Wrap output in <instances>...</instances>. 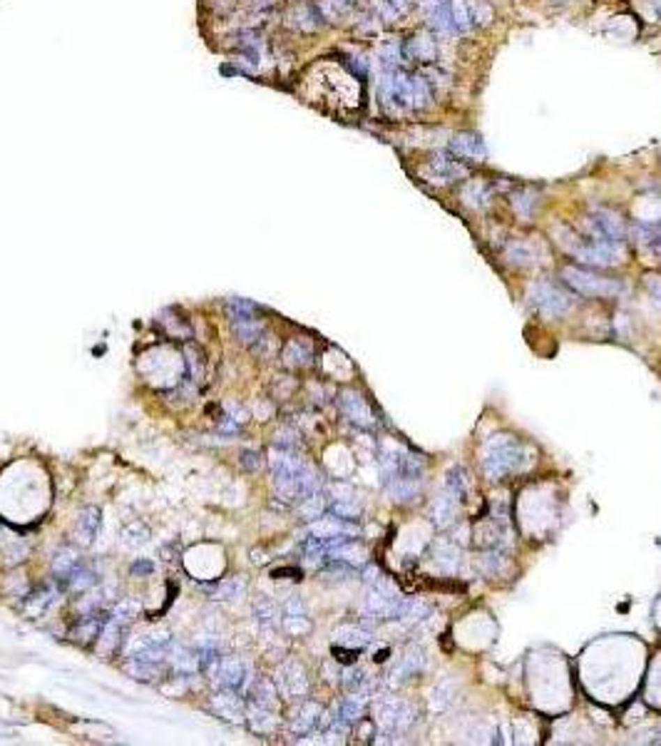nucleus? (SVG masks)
<instances>
[{
    "label": "nucleus",
    "instance_id": "obj_1",
    "mask_svg": "<svg viewBox=\"0 0 661 746\" xmlns=\"http://www.w3.org/2000/svg\"><path fill=\"white\" fill-rule=\"evenodd\" d=\"M381 475L388 495L398 502H411L420 493L423 458L400 443L381 445Z\"/></svg>",
    "mask_w": 661,
    "mask_h": 746
},
{
    "label": "nucleus",
    "instance_id": "obj_2",
    "mask_svg": "<svg viewBox=\"0 0 661 746\" xmlns=\"http://www.w3.org/2000/svg\"><path fill=\"white\" fill-rule=\"evenodd\" d=\"M480 463H483V473L487 475L490 480H500L510 473H517L522 470V461H524V445L519 443L517 438L512 435H492L487 438V443L483 445V453H480Z\"/></svg>",
    "mask_w": 661,
    "mask_h": 746
},
{
    "label": "nucleus",
    "instance_id": "obj_3",
    "mask_svg": "<svg viewBox=\"0 0 661 746\" xmlns=\"http://www.w3.org/2000/svg\"><path fill=\"white\" fill-rule=\"evenodd\" d=\"M562 281L572 291H577L579 297L609 299L624 294V284H619L614 279H607V276H599L592 269H584V267H565L562 269Z\"/></svg>",
    "mask_w": 661,
    "mask_h": 746
},
{
    "label": "nucleus",
    "instance_id": "obj_4",
    "mask_svg": "<svg viewBox=\"0 0 661 746\" xmlns=\"http://www.w3.org/2000/svg\"><path fill=\"white\" fill-rule=\"evenodd\" d=\"M575 257L587 267H614L624 259V249L621 241L614 239H577Z\"/></svg>",
    "mask_w": 661,
    "mask_h": 746
},
{
    "label": "nucleus",
    "instance_id": "obj_5",
    "mask_svg": "<svg viewBox=\"0 0 661 746\" xmlns=\"http://www.w3.org/2000/svg\"><path fill=\"white\" fill-rule=\"evenodd\" d=\"M530 301L540 308L545 316H562L572 308V297L559 284L540 279L530 286Z\"/></svg>",
    "mask_w": 661,
    "mask_h": 746
},
{
    "label": "nucleus",
    "instance_id": "obj_6",
    "mask_svg": "<svg viewBox=\"0 0 661 746\" xmlns=\"http://www.w3.org/2000/svg\"><path fill=\"white\" fill-rule=\"evenodd\" d=\"M416 722V712L413 706L403 699H383L378 704V724L381 729L386 731L388 736L390 734H403L408 731V726Z\"/></svg>",
    "mask_w": 661,
    "mask_h": 746
},
{
    "label": "nucleus",
    "instance_id": "obj_7",
    "mask_svg": "<svg viewBox=\"0 0 661 746\" xmlns=\"http://www.w3.org/2000/svg\"><path fill=\"white\" fill-rule=\"evenodd\" d=\"M400 599L403 597H398L393 590H388L381 580L378 585H371V592H368V597H365L363 612H365V617H371V620H395Z\"/></svg>",
    "mask_w": 661,
    "mask_h": 746
},
{
    "label": "nucleus",
    "instance_id": "obj_8",
    "mask_svg": "<svg viewBox=\"0 0 661 746\" xmlns=\"http://www.w3.org/2000/svg\"><path fill=\"white\" fill-rule=\"evenodd\" d=\"M338 408H341V413L348 418V421L356 423V426H360V428H373V423H376V416H373L371 405L365 403L363 396L356 394V391H343V394L338 396Z\"/></svg>",
    "mask_w": 661,
    "mask_h": 746
},
{
    "label": "nucleus",
    "instance_id": "obj_9",
    "mask_svg": "<svg viewBox=\"0 0 661 746\" xmlns=\"http://www.w3.org/2000/svg\"><path fill=\"white\" fill-rule=\"evenodd\" d=\"M589 234L592 239H614L621 241L624 237V224H621V217L616 211L611 209H594V214L589 217Z\"/></svg>",
    "mask_w": 661,
    "mask_h": 746
},
{
    "label": "nucleus",
    "instance_id": "obj_10",
    "mask_svg": "<svg viewBox=\"0 0 661 746\" xmlns=\"http://www.w3.org/2000/svg\"><path fill=\"white\" fill-rule=\"evenodd\" d=\"M214 682L222 687V689H234L239 692L241 687L246 684V679H249V669H246V664L241 659H236V657H229V659L219 662L217 666H214Z\"/></svg>",
    "mask_w": 661,
    "mask_h": 746
},
{
    "label": "nucleus",
    "instance_id": "obj_11",
    "mask_svg": "<svg viewBox=\"0 0 661 746\" xmlns=\"http://www.w3.org/2000/svg\"><path fill=\"white\" fill-rule=\"evenodd\" d=\"M427 167H430L435 179L443 184L453 182V179H462V177L470 174V170L462 165V160H457V157H453L448 152H435L430 157V162H427Z\"/></svg>",
    "mask_w": 661,
    "mask_h": 746
},
{
    "label": "nucleus",
    "instance_id": "obj_12",
    "mask_svg": "<svg viewBox=\"0 0 661 746\" xmlns=\"http://www.w3.org/2000/svg\"><path fill=\"white\" fill-rule=\"evenodd\" d=\"M450 152L455 154L457 160H485L487 157V149H485V142L480 140L478 135L473 132H457L455 137L450 140Z\"/></svg>",
    "mask_w": 661,
    "mask_h": 746
},
{
    "label": "nucleus",
    "instance_id": "obj_13",
    "mask_svg": "<svg viewBox=\"0 0 661 746\" xmlns=\"http://www.w3.org/2000/svg\"><path fill=\"white\" fill-rule=\"evenodd\" d=\"M425 666V652L420 647H411L403 657L398 659V664L390 669V684H400L405 679H411L413 674H418Z\"/></svg>",
    "mask_w": 661,
    "mask_h": 746
},
{
    "label": "nucleus",
    "instance_id": "obj_14",
    "mask_svg": "<svg viewBox=\"0 0 661 746\" xmlns=\"http://www.w3.org/2000/svg\"><path fill=\"white\" fill-rule=\"evenodd\" d=\"M403 55L411 57V60H418V63L433 65L438 60V45L427 33H418L416 38H411L403 45Z\"/></svg>",
    "mask_w": 661,
    "mask_h": 746
},
{
    "label": "nucleus",
    "instance_id": "obj_15",
    "mask_svg": "<svg viewBox=\"0 0 661 746\" xmlns=\"http://www.w3.org/2000/svg\"><path fill=\"white\" fill-rule=\"evenodd\" d=\"M279 682H281V689L289 696H303L308 692V679L303 674L301 664H296V662H289V664L281 666Z\"/></svg>",
    "mask_w": 661,
    "mask_h": 746
},
{
    "label": "nucleus",
    "instance_id": "obj_16",
    "mask_svg": "<svg viewBox=\"0 0 661 746\" xmlns=\"http://www.w3.org/2000/svg\"><path fill=\"white\" fill-rule=\"evenodd\" d=\"M433 562L445 575H453L460 567V547L450 540H438L433 545Z\"/></svg>",
    "mask_w": 661,
    "mask_h": 746
},
{
    "label": "nucleus",
    "instance_id": "obj_17",
    "mask_svg": "<svg viewBox=\"0 0 661 746\" xmlns=\"http://www.w3.org/2000/svg\"><path fill=\"white\" fill-rule=\"evenodd\" d=\"M214 709H217L219 717L227 719V722H241V719L246 717L244 704H241V699L236 696L234 689H224L222 694L214 696Z\"/></svg>",
    "mask_w": 661,
    "mask_h": 746
},
{
    "label": "nucleus",
    "instance_id": "obj_18",
    "mask_svg": "<svg viewBox=\"0 0 661 746\" xmlns=\"http://www.w3.org/2000/svg\"><path fill=\"white\" fill-rule=\"evenodd\" d=\"M246 717H249L251 729L257 731V734H268V731L276 726V712H274V706H268V704L251 701Z\"/></svg>",
    "mask_w": 661,
    "mask_h": 746
},
{
    "label": "nucleus",
    "instance_id": "obj_19",
    "mask_svg": "<svg viewBox=\"0 0 661 746\" xmlns=\"http://www.w3.org/2000/svg\"><path fill=\"white\" fill-rule=\"evenodd\" d=\"M333 639H336V644L348 647V650H363V647H368V644H371V632H368V629H363V627L343 625V627H338L336 632H333Z\"/></svg>",
    "mask_w": 661,
    "mask_h": 746
},
{
    "label": "nucleus",
    "instance_id": "obj_20",
    "mask_svg": "<svg viewBox=\"0 0 661 746\" xmlns=\"http://www.w3.org/2000/svg\"><path fill=\"white\" fill-rule=\"evenodd\" d=\"M457 505H460V500L443 488V493H440L438 500H435V505H433V513H430L433 515V523L440 525V528L453 525L455 523V515H457Z\"/></svg>",
    "mask_w": 661,
    "mask_h": 746
},
{
    "label": "nucleus",
    "instance_id": "obj_21",
    "mask_svg": "<svg viewBox=\"0 0 661 746\" xmlns=\"http://www.w3.org/2000/svg\"><path fill=\"white\" fill-rule=\"evenodd\" d=\"M100 532V510L97 507H85L77 518V528H75V535L80 537L82 545H92V540Z\"/></svg>",
    "mask_w": 661,
    "mask_h": 746
},
{
    "label": "nucleus",
    "instance_id": "obj_22",
    "mask_svg": "<svg viewBox=\"0 0 661 746\" xmlns=\"http://www.w3.org/2000/svg\"><path fill=\"white\" fill-rule=\"evenodd\" d=\"M425 17L427 23H430V28L435 30V35H440V38L455 33V25H453V15H450V0H440Z\"/></svg>",
    "mask_w": 661,
    "mask_h": 746
},
{
    "label": "nucleus",
    "instance_id": "obj_23",
    "mask_svg": "<svg viewBox=\"0 0 661 746\" xmlns=\"http://www.w3.org/2000/svg\"><path fill=\"white\" fill-rule=\"evenodd\" d=\"M430 612H433V607L427 602H420V599H400L395 620L403 622V625H416V622L425 620Z\"/></svg>",
    "mask_w": 661,
    "mask_h": 746
},
{
    "label": "nucleus",
    "instance_id": "obj_24",
    "mask_svg": "<svg viewBox=\"0 0 661 746\" xmlns=\"http://www.w3.org/2000/svg\"><path fill=\"white\" fill-rule=\"evenodd\" d=\"M363 706H365V694L363 692H356V694L346 696V699L341 701L336 719L346 724V726H354V724L360 722V717H363Z\"/></svg>",
    "mask_w": 661,
    "mask_h": 746
},
{
    "label": "nucleus",
    "instance_id": "obj_25",
    "mask_svg": "<svg viewBox=\"0 0 661 746\" xmlns=\"http://www.w3.org/2000/svg\"><path fill=\"white\" fill-rule=\"evenodd\" d=\"M105 622H107V617H102V615L82 617V620L77 622V627L73 629V639L80 644H87V642H92V639H100V632H102Z\"/></svg>",
    "mask_w": 661,
    "mask_h": 746
},
{
    "label": "nucleus",
    "instance_id": "obj_26",
    "mask_svg": "<svg viewBox=\"0 0 661 746\" xmlns=\"http://www.w3.org/2000/svg\"><path fill=\"white\" fill-rule=\"evenodd\" d=\"M321 719V706L314 704V701H303V706L298 709V717L294 719V724H291V729H294V734H308V731L314 729L316 724H319Z\"/></svg>",
    "mask_w": 661,
    "mask_h": 746
},
{
    "label": "nucleus",
    "instance_id": "obj_27",
    "mask_svg": "<svg viewBox=\"0 0 661 746\" xmlns=\"http://www.w3.org/2000/svg\"><path fill=\"white\" fill-rule=\"evenodd\" d=\"M172 662H174V672L177 674H194L199 669V655L197 652H189L184 647H177V650H169Z\"/></svg>",
    "mask_w": 661,
    "mask_h": 746
},
{
    "label": "nucleus",
    "instance_id": "obj_28",
    "mask_svg": "<svg viewBox=\"0 0 661 746\" xmlns=\"http://www.w3.org/2000/svg\"><path fill=\"white\" fill-rule=\"evenodd\" d=\"M60 580H63L73 592H85V590H90V587L95 585V575H92L90 570H85V567H80V565L73 567L68 575H60Z\"/></svg>",
    "mask_w": 661,
    "mask_h": 746
},
{
    "label": "nucleus",
    "instance_id": "obj_29",
    "mask_svg": "<svg viewBox=\"0 0 661 746\" xmlns=\"http://www.w3.org/2000/svg\"><path fill=\"white\" fill-rule=\"evenodd\" d=\"M450 15L455 33H468L473 28V10H470L468 0H450Z\"/></svg>",
    "mask_w": 661,
    "mask_h": 746
},
{
    "label": "nucleus",
    "instance_id": "obj_30",
    "mask_svg": "<svg viewBox=\"0 0 661 746\" xmlns=\"http://www.w3.org/2000/svg\"><path fill=\"white\" fill-rule=\"evenodd\" d=\"M445 490H448L450 495H455L460 502L465 500V495H468V473H465L460 465L450 468V473H448V478H445Z\"/></svg>",
    "mask_w": 661,
    "mask_h": 746
},
{
    "label": "nucleus",
    "instance_id": "obj_31",
    "mask_svg": "<svg viewBox=\"0 0 661 746\" xmlns=\"http://www.w3.org/2000/svg\"><path fill=\"white\" fill-rule=\"evenodd\" d=\"M244 590H246V582L241 577H229V580H222L211 590V599H234Z\"/></svg>",
    "mask_w": 661,
    "mask_h": 746
},
{
    "label": "nucleus",
    "instance_id": "obj_32",
    "mask_svg": "<svg viewBox=\"0 0 661 746\" xmlns=\"http://www.w3.org/2000/svg\"><path fill=\"white\" fill-rule=\"evenodd\" d=\"M284 361H286L289 366H296V368H301V366H308V364H311V348L303 346L301 341L286 343V348H284Z\"/></svg>",
    "mask_w": 661,
    "mask_h": 746
},
{
    "label": "nucleus",
    "instance_id": "obj_33",
    "mask_svg": "<svg viewBox=\"0 0 661 746\" xmlns=\"http://www.w3.org/2000/svg\"><path fill=\"white\" fill-rule=\"evenodd\" d=\"M430 100H433V90H430L427 80L423 75H413V107L416 110L427 107Z\"/></svg>",
    "mask_w": 661,
    "mask_h": 746
},
{
    "label": "nucleus",
    "instance_id": "obj_34",
    "mask_svg": "<svg viewBox=\"0 0 661 746\" xmlns=\"http://www.w3.org/2000/svg\"><path fill=\"white\" fill-rule=\"evenodd\" d=\"M80 565V555H77V550H73V547H65V550H60V553L55 555V562H52V570H55V575H68L73 567H77Z\"/></svg>",
    "mask_w": 661,
    "mask_h": 746
},
{
    "label": "nucleus",
    "instance_id": "obj_35",
    "mask_svg": "<svg viewBox=\"0 0 661 746\" xmlns=\"http://www.w3.org/2000/svg\"><path fill=\"white\" fill-rule=\"evenodd\" d=\"M298 510H301V515H303L306 520H319L321 515L326 513V500H324V495H321V493H314V495L303 498V500H301V507H298Z\"/></svg>",
    "mask_w": 661,
    "mask_h": 746
},
{
    "label": "nucleus",
    "instance_id": "obj_36",
    "mask_svg": "<svg viewBox=\"0 0 661 746\" xmlns=\"http://www.w3.org/2000/svg\"><path fill=\"white\" fill-rule=\"evenodd\" d=\"M127 672H130L135 679H142V682H147V679H152V677H157V674H160V664H154V662H142V659H130V664H127Z\"/></svg>",
    "mask_w": 661,
    "mask_h": 746
},
{
    "label": "nucleus",
    "instance_id": "obj_37",
    "mask_svg": "<svg viewBox=\"0 0 661 746\" xmlns=\"http://www.w3.org/2000/svg\"><path fill=\"white\" fill-rule=\"evenodd\" d=\"M328 510H330V515H336V518H341V520H351V523H356L360 515V507L356 505L351 498H346V500H336Z\"/></svg>",
    "mask_w": 661,
    "mask_h": 746
},
{
    "label": "nucleus",
    "instance_id": "obj_38",
    "mask_svg": "<svg viewBox=\"0 0 661 746\" xmlns=\"http://www.w3.org/2000/svg\"><path fill=\"white\" fill-rule=\"evenodd\" d=\"M512 204H515V211H517L519 217H522V219H527V217H530V214H532V209H535L537 200H535V194H532L530 189H522V192H517V194H515Z\"/></svg>",
    "mask_w": 661,
    "mask_h": 746
},
{
    "label": "nucleus",
    "instance_id": "obj_39",
    "mask_svg": "<svg viewBox=\"0 0 661 746\" xmlns=\"http://www.w3.org/2000/svg\"><path fill=\"white\" fill-rule=\"evenodd\" d=\"M254 615H257V620L261 627H271L276 622V607L268 602V599H259V602L254 604Z\"/></svg>",
    "mask_w": 661,
    "mask_h": 746
},
{
    "label": "nucleus",
    "instance_id": "obj_40",
    "mask_svg": "<svg viewBox=\"0 0 661 746\" xmlns=\"http://www.w3.org/2000/svg\"><path fill=\"white\" fill-rule=\"evenodd\" d=\"M284 629L289 634H306L311 632V622L306 620V615H286L284 617Z\"/></svg>",
    "mask_w": 661,
    "mask_h": 746
},
{
    "label": "nucleus",
    "instance_id": "obj_41",
    "mask_svg": "<svg viewBox=\"0 0 661 746\" xmlns=\"http://www.w3.org/2000/svg\"><path fill=\"white\" fill-rule=\"evenodd\" d=\"M450 699H453V684L445 679V682H440L433 692V709L435 712H443L445 706L450 704Z\"/></svg>",
    "mask_w": 661,
    "mask_h": 746
},
{
    "label": "nucleus",
    "instance_id": "obj_42",
    "mask_svg": "<svg viewBox=\"0 0 661 746\" xmlns=\"http://www.w3.org/2000/svg\"><path fill=\"white\" fill-rule=\"evenodd\" d=\"M137 612H139V604H137V602H120V604H117V607L112 610V617H109V620L120 622V625L125 627L127 622L132 620V617H137Z\"/></svg>",
    "mask_w": 661,
    "mask_h": 746
},
{
    "label": "nucleus",
    "instance_id": "obj_43",
    "mask_svg": "<svg viewBox=\"0 0 661 746\" xmlns=\"http://www.w3.org/2000/svg\"><path fill=\"white\" fill-rule=\"evenodd\" d=\"M55 602V590H50V587H45L43 592L35 595V599H30L28 602V612H43L45 607H50V604Z\"/></svg>",
    "mask_w": 661,
    "mask_h": 746
},
{
    "label": "nucleus",
    "instance_id": "obj_44",
    "mask_svg": "<svg viewBox=\"0 0 661 746\" xmlns=\"http://www.w3.org/2000/svg\"><path fill=\"white\" fill-rule=\"evenodd\" d=\"M465 200L470 202V204H485V200H487V187H485L483 182H468V187H465Z\"/></svg>",
    "mask_w": 661,
    "mask_h": 746
},
{
    "label": "nucleus",
    "instance_id": "obj_45",
    "mask_svg": "<svg viewBox=\"0 0 661 746\" xmlns=\"http://www.w3.org/2000/svg\"><path fill=\"white\" fill-rule=\"evenodd\" d=\"M147 537H149V532H147V528H144V525L135 523V525H130V528L125 530V542H127V545H144V542H147Z\"/></svg>",
    "mask_w": 661,
    "mask_h": 746
},
{
    "label": "nucleus",
    "instance_id": "obj_46",
    "mask_svg": "<svg viewBox=\"0 0 661 746\" xmlns=\"http://www.w3.org/2000/svg\"><path fill=\"white\" fill-rule=\"evenodd\" d=\"M492 20V8L487 6V3H478L473 10V23L478 25H490Z\"/></svg>",
    "mask_w": 661,
    "mask_h": 746
},
{
    "label": "nucleus",
    "instance_id": "obj_47",
    "mask_svg": "<svg viewBox=\"0 0 661 746\" xmlns=\"http://www.w3.org/2000/svg\"><path fill=\"white\" fill-rule=\"evenodd\" d=\"M241 465H244L246 470H259V468H261V456H259L257 450H244V453H241Z\"/></svg>",
    "mask_w": 661,
    "mask_h": 746
},
{
    "label": "nucleus",
    "instance_id": "obj_48",
    "mask_svg": "<svg viewBox=\"0 0 661 746\" xmlns=\"http://www.w3.org/2000/svg\"><path fill=\"white\" fill-rule=\"evenodd\" d=\"M286 615H306V607H303L301 599L291 597L289 602H286Z\"/></svg>",
    "mask_w": 661,
    "mask_h": 746
},
{
    "label": "nucleus",
    "instance_id": "obj_49",
    "mask_svg": "<svg viewBox=\"0 0 661 746\" xmlns=\"http://www.w3.org/2000/svg\"><path fill=\"white\" fill-rule=\"evenodd\" d=\"M646 286H649L651 297L661 304V279H659V276H646Z\"/></svg>",
    "mask_w": 661,
    "mask_h": 746
},
{
    "label": "nucleus",
    "instance_id": "obj_50",
    "mask_svg": "<svg viewBox=\"0 0 661 746\" xmlns=\"http://www.w3.org/2000/svg\"><path fill=\"white\" fill-rule=\"evenodd\" d=\"M152 572V562H147V560H139V562L132 565V575H149Z\"/></svg>",
    "mask_w": 661,
    "mask_h": 746
},
{
    "label": "nucleus",
    "instance_id": "obj_51",
    "mask_svg": "<svg viewBox=\"0 0 661 746\" xmlns=\"http://www.w3.org/2000/svg\"><path fill=\"white\" fill-rule=\"evenodd\" d=\"M386 3H390V6H393L398 13H405V10H408V8H411V3H413V0H386Z\"/></svg>",
    "mask_w": 661,
    "mask_h": 746
}]
</instances>
